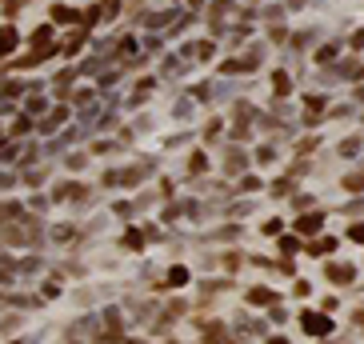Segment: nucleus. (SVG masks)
<instances>
[{
  "label": "nucleus",
  "mask_w": 364,
  "mask_h": 344,
  "mask_svg": "<svg viewBox=\"0 0 364 344\" xmlns=\"http://www.w3.org/2000/svg\"><path fill=\"white\" fill-rule=\"evenodd\" d=\"M304 328H309L312 336H324V333H332V324L324 321V316H316V312H304Z\"/></svg>",
  "instance_id": "f257e3e1"
},
{
  "label": "nucleus",
  "mask_w": 364,
  "mask_h": 344,
  "mask_svg": "<svg viewBox=\"0 0 364 344\" xmlns=\"http://www.w3.org/2000/svg\"><path fill=\"white\" fill-rule=\"evenodd\" d=\"M12 44H16V33H12V28H4V33H0V53H9Z\"/></svg>",
  "instance_id": "f03ea898"
},
{
  "label": "nucleus",
  "mask_w": 364,
  "mask_h": 344,
  "mask_svg": "<svg viewBox=\"0 0 364 344\" xmlns=\"http://www.w3.org/2000/svg\"><path fill=\"white\" fill-rule=\"evenodd\" d=\"M268 301H272V292H260V289L252 292V304H268Z\"/></svg>",
  "instance_id": "7ed1b4c3"
},
{
  "label": "nucleus",
  "mask_w": 364,
  "mask_h": 344,
  "mask_svg": "<svg viewBox=\"0 0 364 344\" xmlns=\"http://www.w3.org/2000/svg\"><path fill=\"white\" fill-rule=\"evenodd\" d=\"M353 237H356V240H364V228H356V232H353Z\"/></svg>",
  "instance_id": "20e7f679"
},
{
  "label": "nucleus",
  "mask_w": 364,
  "mask_h": 344,
  "mask_svg": "<svg viewBox=\"0 0 364 344\" xmlns=\"http://www.w3.org/2000/svg\"><path fill=\"white\" fill-rule=\"evenodd\" d=\"M272 344H284V340H272Z\"/></svg>",
  "instance_id": "39448f33"
}]
</instances>
